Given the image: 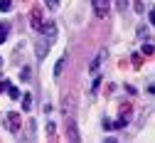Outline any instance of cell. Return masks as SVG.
<instances>
[{
	"label": "cell",
	"mask_w": 155,
	"mask_h": 143,
	"mask_svg": "<svg viewBox=\"0 0 155 143\" xmlns=\"http://www.w3.org/2000/svg\"><path fill=\"white\" fill-rule=\"evenodd\" d=\"M74 111H76V96H74V94H67V96L62 99V114H64L67 118H71Z\"/></svg>",
	"instance_id": "cell-1"
},
{
	"label": "cell",
	"mask_w": 155,
	"mask_h": 143,
	"mask_svg": "<svg viewBox=\"0 0 155 143\" xmlns=\"http://www.w3.org/2000/svg\"><path fill=\"white\" fill-rule=\"evenodd\" d=\"M91 5H94V12L99 17H106L111 10V0H91Z\"/></svg>",
	"instance_id": "cell-2"
},
{
	"label": "cell",
	"mask_w": 155,
	"mask_h": 143,
	"mask_svg": "<svg viewBox=\"0 0 155 143\" xmlns=\"http://www.w3.org/2000/svg\"><path fill=\"white\" fill-rule=\"evenodd\" d=\"M37 32H42L45 39H49V42H54V39H57V25H54V22H42V27L37 30Z\"/></svg>",
	"instance_id": "cell-3"
},
{
	"label": "cell",
	"mask_w": 155,
	"mask_h": 143,
	"mask_svg": "<svg viewBox=\"0 0 155 143\" xmlns=\"http://www.w3.org/2000/svg\"><path fill=\"white\" fill-rule=\"evenodd\" d=\"M30 25H32V30H40L42 27V10L40 8H32L30 10Z\"/></svg>",
	"instance_id": "cell-4"
},
{
	"label": "cell",
	"mask_w": 155,
	"mask_h": 143,
	"mask_svg": "<svg viewBox=\"0 0 155 143\" xmlns=\"http://www.w3.org/2000/svg\"><path fill=\"white\" fill-rule=\"evenodd\" d=\"M8 124H10V131H20V126H22V118H20V114H17V111H10L8 114Z\"/></svg>",
	"instance_id": "cell-5"
},
{
	"label": "cell",
	"mask_w": 155,
	"mask_h": 143,
	"mask_svg": "<svg viewBox=\"0 0 155 143\" xmlns=\"http://www.w3.org/2000/svg\"><path fill=\"white\" fill-rule=\"evenodd\" d=\"M104 59H106V49H101L99 54L94 57V62H91V74H96V72H99V67L104 64Z\"/></svg>",
	"instance_id": "cell-6"
},
{
	"label": "cell",
	"mask_w": 155,
	"mask_h": 143,
	"mask_svg": "<svg viewBox=\"0 0 155 143\" xmlns=\"http://www.w3.org/2000/svg\"><path fill=\"white\" fill-rule=\"evenodd\" d=\"M49 52V39H40L37 42V59H45Z\"/></svg>",
	"instance_id": "cell-7"
},
{
	"label": "cell",
	"mask_w": 155,
	"mask_h": 143,
	"mask_svg": "<svg viewBox=\"0 0 155 143\" xmlns=\"http://www.w3.org/2000/svg\"><path fill=\"white\" fill-rule=\"evenodd\" d=\"M67 136H69V141H79L81 136H79V128H76V124H74V121H69V126H67Z\"/></svg>",
	"instance_id": "cell-8"
},
{
	"label": "cell",
	"mask_w": 155,
	"mask_h": 143,
	"mask_svg": "<svg viewBox=\"0 0 155 143\" xmlns=\"http://www.w3.org/2000/svg\"><path fill=\"white\" fill-rule=\"evenodd\" d=\"M64 67H67V54H64V57L59 59V62H57V67H54V79H59V77H62Z\"/></svg>",
	"instance_id": "cell-9"
},
{
	"label": "cell",
	"mask_w": 155,
	"mask_h": 143,
	"mask_svg": "<svg viewBox=\"0 0 155 143\" xmlns=\"http://www.w3.org/2000/svg\"><path fill=\"white\" fill-rule=\"evenodd\" d=\"M8 30H10V25H8V22H0V45H3L5 39H8Z\"/></svg>",
	"instance_id": "cell-10"
},
{
	"label": "cell",
	"mask_w": 155,
	"mask_h": 143,
	"mask_svg": "<svg viewBox=\"0 0 155 143\" xmlns=\"http://www.w3.org/2000/svg\"><path fill=\"white\" fill-rule=\"evenodd\" d=\"M22 109L25 111H32V94H25L22 96Z\"/></svg>",
	"instance_id": "cell-11"
},
{
	"label": "cell",
	"mask_w": 155,
	"mask_h": 143,
	"mask_svg": "<svg viewBox=\"0 0 155 143\" xmlns=\"http://www.w3.org/2000/svg\"><path fill=\"white\" fill-rule=\"evenodd\" d=\"M133 8H135V12H145V5H143V0H135V3H133Z\"/></svg>",
	"instance_id": "cell-12"
},
{
	"label": "cell",
	"mask_w": 155,
	"mask_h": 143,
	"mask_svg": "<svg viewBox=\"0 0 155 143\" xmlns=\"http://www.w3.org/2000/svg\"><path fill=\"white\" fill-rule=\"evenodd\" d=\"M20 77H22V81H30V77H32V69H30V67H25V69L20 72Z\"/></svg>",
	"instance_id": "cell-13"
},
{
	"label": "cell",
	"mask_w": 155,
	"mask_h": 143,
	"mask_svg": "<svg viewBox=\"0 0 155 143\" xmlns=\"http://www.w3.org/2000/svg\"><path fill=\"white\" fill-rule=\"evenodd\" d=\"M47 136L49 138H57V126L54 124H47Z\"/></svg>",
	"instance_id": "cell-14"
},
{
	"label": "cell",
	"mask_w": 155,
	"mask_h": 143,
	"mask_svg": "<svg viewBox=\"0 0 155 143\" xmlns=\"http://www.w3.org/2000/svg\"><path fill=\"white\" fill-rule=\"evenodd\" d=\"M10 5H12V0H0V10H3V12H8Z\"/></svg>",
	"instance_id": "cell-15"
},
{
	"label": "cell",
	"mask_w": 155,
	"mask_h": 143,
	"mask_svg": "<svg viewBox=\"0 0 155 143\" xmlns=\"http://www.w3.org/2000/svg\"><path fill=\"white\" fill-rule=\"evenodd\" d=\"M8 94H10V99H20V96H22V94H20V89H15V87H10V91H8Z\"/></svg>",
	"instance_id": "cell-16"
},
{
	"label": "cell",
	"mask_w": 155,
	"mask_h": 143,
	"mask_svg": "<svg viewBox=\"0 0 155 143\" xmlns=\"http://www.w3.org/2000/svg\"><path fill=\"white\" fill-rule=\"evenodd\" d=\"M45 3H47L49 10H57V8H59V0H45Z\"/></svg>",
	"instance_id": "cell-17"
},
{
	"label": "cell",
	"mask_w": 155,
	"mask_h": 143,
	"mask_svg": "<svg viewBox=\"0 0 155 143\" xmlns=\"http://www.w3.org/2000/svg\"><path fill=\"white\" fill-rule=\"evenodd\" d=\"M10 87H12L10 81H0V94H3V91H10Z\"/></svg>",
	"instance_id": "cell-18"
},
{
	"label": "cell",
	"mask_w": 155,
	"mask_h": 143,
	"mask_svg": "<svg viewBox=\"0 0 155 143\" xmlns=\"http://www.w3.org/2000/svg\"><path fill=\"white\" fill-rule=\"evenodd\" d=\"M121 114L128 118V116H130V104H123V106H121Z\"/></svg>",
	"instance_id": "cell-19"
},
{
	"label": "cell",
	"mask_w": 155,
	"mask_h": 143,
	"mask_svg": "<svg viewBox=\"0 0 155 143\" xmlns=\"http://www.w3.org/2000/svg\"><path fill=\"white\" fill-rule=\"evenodd\" d=\"M116 5H118V10H121V12H123V10H126V8H128V0H116Z\"/></svg>",
	"instance_id": "cell-20"
},
{
	"label": "cell",
	"mask_w": 155,
	"mask_h": 143,
	"mask_svg": "<svg viewBox=\"0 0 155 143\" xmlns=\"http://www.w3.org/2000/svg\"><path fill=\"white\" fill-rule=\"evenodd\" d=\"M143 52H145V54H155V49H153V45H145V47H143Z\"/></svg>",
	"instance_id": "cell-21"
},
{
	"label": "cell",
	"mask_w": 155,
	"mask_h": 143,
	"mask_svg": "<svg viewBox=\"0 0 155 143\" xmlns=\"http://www.w3.org/2000/svg\"><path fill=\"white\" fill-rule=\"evenodd\" d=\"M148 17H150V25H155V8L150 10V15H148Z\"/></svg>",
	"instance_id": "cell-22"
},
{
	"label": "cell",
	"mask_w": 155,
	"mask_h": 143,
	"mask_svg": "<svg viewBox=\"0 0 155 143\" xmlns=\"http://www.w3.org/2000/svg\"><path fill=\"white\" fill-rule=\"evenodd\" d=\"M148 94H153V96H155V84H150V87H148Z\"/></svg>",
	"instance_id": "cell-23"
}]
</instances>
